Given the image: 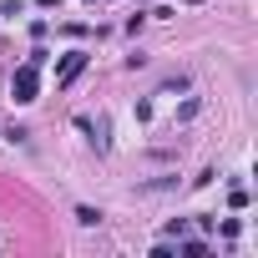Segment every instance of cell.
<instances>
[{
    "instance_id": "cell-11",
    "label": "cell",
    "mask_w": 258,
    "mask_h": 258,
    "mask_svg": "<svg viewBox=\"0 0 258 258\" xmlns=\"http://www.w3.org/2000/svg\"><path fill=\"white\" fill-rule=\"evenodd\" d=\"M86 6H96V0H86Z\"/></svg>"
},
{
    "instance_id": "cell-4",
    "label": "cell",
    "mask_w": 258,
    "mask_h": 258,
    "mask_svg": "<svg viewBox=\"0 0 258 258\" xmlns=\"http://www.w3.org/2000/svg\"><path fill=\"white\" fill-rule=\"evenodd\" d=\"M86 142L96 147V152H111V116L101 111V116H86Z\"/></svg>"
},
{
    "instance_id": "cell-10",
    "label": "cell",
    "mask_w": 258,
    "mask_h": 258,
    "mask_svg": "<svg viewBox=\"0 0 258 258\" xmlns=\"http://www.w3.org/2000/svg\"><path fill=\"white\" fill-rule=\"evenodd\" d=\"M36 6H41V11H56V6H61V0H36Z\"/></svg>"
},
{
    "instance_id": "cell-3",
    "label": "cell",
    "mask_w": 258,
    "mask_h": 258,
    "mask_svg": "<svg viewBox=\"0 0 258 258\" xmlns=\"http://www.w3.org/2000/svg\"><path fill=\"white\" fill-rule=\"evenodd\" d=\"M86 66H91V56H86V51H66V56H61V66H56V86H71Z\"/></svg>"
},
{
    "instance_id": "cell-2",
    "label": "cell",
    "mask_w": 258,
    "mask_h": 258,
    "mask_svg": "<svg viewBox=\"0 0 258 258\" xmlns=\"http://www.w3.org/2000/svg\"><path fill=\"white\" fill-rule=\"evenodd\" d=\"M187 91H192V76H187V71H172V76H162V81H157L152 106H157V101H177V96H187Z\"/></svg>"
},
{
    "instance_id": "cell-8",
    "label": "cell",
    "mask_w": 258,
    "mask_h": 258,
    "mask_svg": "<svg viewBox=\"0 0 258 258\" xmlns=\"http://www.w3.org/2000/svg\"><path fill=\"white\" fill-rule=\"evenodd\" d=\"M0 16H11V21L26 16V0H6V6H0Z\"/></svg>"
},
{
    "instance_id": "cell-7",
    "label": "cell",
    "mask_w": 258,
    "mask_h": 258,
    "mask_svg": "<svg viewBox=\"0 0 258 258\" xmlns=\"http://www.w3.org/2000/svg\"><path fill=\"white\" fill-rule=\"evenodd\" d=\"M203 253H208L203 238H187V243H182V258H203Z\"/></svg>"
},
{
    "instance_id": "cell-5",
    "label": "cell",
    "mask_w": 258,
    "mask_h": 258,
    "mask_svg": "<svg viewBox=\"0 0 258 258\" xmlns=\"http://www.w3.org/2000/svg\"><path fill=\"white\" fill-rule=\"evenodd\" d=\"M172 187H177V172H162V177H152V182H137L142 198H157V192H172Z\"/></svg>"
},
{
    "instance_id": "cell-6",
    "label": "cell",
    "mask_w": 258,
    "mask_h": 258,
    "mask_svg": "<svg viewBox=\"0 0 258 258\" xmlns=\"http://www.w3.org/2000/svg\"><path fill=\"white\" fill-rule=\"evenodd\" d=\"M101 218H106V213H101V208H91V203H81V208H76V223H81V228H101Z\"/></svg>"
},
{
    "instance_id": "cell-1",
    "label": "cell",
    "mask_w": 258,
    "mask_h": 258,
    "mask_svg": "<svg viewBox=\"0 0 258 258\" xmlns=\"http://www.w3.org/2000/svg\"><path fill=\"white\" fill-rule=\"evenodd\" d=\"M11 96L21 101V106H31V101H41V66H16V76H11Z\"/></svg>"
},
{
    "instance_id": "cell-9",
    "label": "cell",
    "mask_w": 258,
    "mask_h": 258,
    "mask_svg": "<svg viewBox=\"0 0 258 258\" xmlns=\"http://www.w3.org/2000/svg\"><path fill=\"white\" fill-rule=\"evenodd\" d=\"M228 208H248V187H233L228 192Z\"/></svg>"
}]
</instances>
